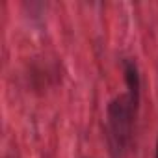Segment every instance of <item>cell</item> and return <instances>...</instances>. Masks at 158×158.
<instances>
[{
  "label": "cell",
  "instance_id": "cell-2",
  "mask_svg": "<svg viewBox=\"0 0 158 158\" xmlns=\"http://www.w3.org/2000/svg\"><path fill=\"white\" fill-rule=\"evenodd\" d=\"M154 158H158V138H156V145H154Z\"/></svg>",
  "mask_w": 158,
  "mask_h": 158
},
{
  "label": "cell",
  "instance_id": "cell-1",
  "mask_svg": "<svg viewBox=\"0 0 158 158\" xmlns=\"http://www.w3.org/2000/svg\"><path fill=\"white\" fill-rule=\"evenodd\" d=\"M125 91L112 97L106 104V139L112 158H123L134 141L139 104H141V73L134 58L121 60Z\"/></svg>",
  "mask_w": 158,
  "mask_h": 158
}]
</instances>
